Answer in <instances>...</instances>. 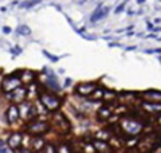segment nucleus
Instances as JSON below:
<instances>
[{
    "label": "nucleus",
    "mask_w": 161,
    "mask_h": 153,
    "mask_svg": "<svg viewBox=\"0 0 161 153\" xmlns=\"http://www.w3.org/2000/svg\"><path fill=\"white\" fill-rule=\"evenodd\" d=\"M142 98L146 102H153V104H161V91L157 90H148L142 93Z\"/></svg>",
    "instance_id": "nucleus-7"
},
{
    "label": "nucleus",
    "mask_w": 161,
    "mask_h": 153,
    "mask_svg": "<svg viewBox=\"0 0 161 153\" xmlns=\"http://www.w3.org/2000/svg\"><path fill=\"white\" fill-rule=\"evenodd\" d=\"M16 31H18L19 35H23V36H28V35L31 34V28L28 27V26H26V24H20V26H18Z\"/></svg>",
    "instance_id": "nucleus-17"
},
{
    "label": "nucleus",
    "mask_w": 161,
    "mask_h": 153,
    "mask_svg": "<svg viewBox=\"0 0 161 153\" xmlns=\"http://www.w3.org/2000/svg\"><path fill=\"white\" fill-rule=\"evenodd\" d=\"M6 115H7L8 124H14V122H16L19 120V117H20V109H19L18 106L12 105V106H10V108L7 109Z\"/></svg>",
    "instance_id": "nucleus-8"
},
{
    "label": "nucleus",
    "mask_w": 161,
    "mask_h": 153,
    "mask_svg": "<svg viewBox=\"0 0 161 153\" xmlns=\"http://www.w3.org/2000/svg\"><path fill=\"white\" fill-rule=\"evenodd\" d=\"M126 50H129V51H130V50H136V46H132V47H128Z\"/></svg>",
    "instance_id": "nucleus-35"
},
{
    "label": "nucleus",
    "mask_w": 161,
    "mask_h": 153,
    "mask_svg": "<svg viewBox=\"0 0 161 153\" xmlns=\"http://www.w3.org/2000/svg\"><path fill=\"white\" fill-rule=\"evenodd\" d=\"M58 153H71V150L66 145H60L59 149H58Z\"/></svg>",
    "instance_id": "nucleus-23"
},
{
    "label": "nucleus",
    "mask_w": 161,
    "mask_h": 153,
    "mask_svg": "<svg viewBox=\"0 0 161 153\" xmlns=\"http://www.w3.org/2000/svg\"><path fill=\"white\" fill-rule=\"evenodd\" d=\"M22 144V134L20 133H14V134H11L10 138H8V146L12 148L14 150H16Z\"/></svg>",
    "instance_id": "nucleus-10"
},
{
    "label": "nucleus",
    "mask_w": 161,
    "mask_h": 153,
    "mask_svg": "<svg viewBox=\"0 0 161 153\" xmlns=\"http://www.w3.org/2000/svg\"><path fill=\"white\" fill-rule=\"evenodd\" d=\"M80 35H82V38L87 39V40H97V36H94V35H89L86 32H83V34H80Z\"/></svg>",
    "instance_id": "nucleus-24"
},
{
    "label": "nucleus",
    "mask_w": 161,
    "mask_h": 153,
    "mask_svg": "<svg viewBox=\"0 0 161 153\" xmlns=\"http://www.w3.org/2000/svg\"><path fill=\"white\" fill-rule=\"evenodd\" d=\"M160 1H161V0H160Z\"/></svg>",
    "instance_id": "nucleus-41"
},
{
    "label": "nucleus",
    "mask_w": 161,
    "mask_h": 153,
    "mask_svg": "<svg viewBox=\"0 0 161 153\" xmlns=\"http://www.w3.org/2000/svg\"><path fill=\"white\" fill-rule=\"evenodd\" d=\"M39 99H40L43 106L50 111L58 110V109L60 108V99L58 97H55V95H53V94L40 93L39 94Z\"/></svg>",
    "instance_id": "nucleus-1"
},
{
    "label": "nucleus",
    "mask_w": 161,
    "mask_h": 153,
    "mask_svg": "<svg viewBox=\"0 0 161 153\" xmlns=\"http://www.w3.org/2000/svg\"><path fill=\"white\" fill-rule=\"evenodd\" d=\"M112 115V113H110V110H109L106 106H103V108H101L98 110V117H99V120H106V118H109Z\"/></svg>",
    "instance_id": "nucleus-18"
},
{
    "label": "nucleus",
    "mask_w": 161,
    "mask_h": 153,
    "mask_svg": "<svg viewBox=\"0 0 161 153\" xmlns=\"http://www.w3.org/2000/svg\"><path fill=\"white\" fill-rule=\"evenodd\" d=\"M161 22V19H154V23H156V24H157V23H160Z\"/></svg>",
    "instance_id": "nucleus-37"
},
{
    "label": "nucleus",
    "mask_w": 161,
    "mask_h": 153,
    "mask_svg": "<svg viewBox=\"0 0 161 153\" xmlns=\"http://www.w3.org/2000/svg\"><path fill=\"white\" fill-rule=\"evenodd\" d=\"M75 3L77 4H85L86 3V0H75Z\"/></svg>",
    "instance_id": "nucleus-32"
},
{
    "label": "nucleus",
    "mask_w": 161,
    "mask_h": 153,
    "mask_svg": "<svg viewBox=\"0 0 161 153\" xmlns=\"http://www.w3.org/2000/svg\"><path fill=\"white\" fill-rule=\"evenodd\" d=\"M71 153H79V152H71Z\"/></svg>",
    "instance_id": "nucleus-39"
},
{
    "label": "nucleus",
    "mask_w": 161,
    "mask_h": 153,
    "mask_svg": "<svg viewBox=\"0 0 161 153\" xmlns=\"http://www.w3.org/2000/svg\"><path fill=\"white\" fill-rule=\"evenodd\" d=\"M27 130L28 133H31V134H43L49 130V124H46V122H42V121H36V122H32L30 125L27 126Z\"/></svg>",
    "instance_id": "nucleus-4"
},
{
    "label": "nucleus",
    "mask_w": 161,
    "mask_h": 153,
    "mask_svg": "<svg viewBox=\"0 0 161 153\" xmlns=\"http://www.w3.org/2000/svg\"><path fill=\"white\" fill-rule=\"evenodd\" d=\"M70 82H71V79L70 78H67L66 79V86H70Z\"/></svg>",
    "instance_id": "nucleus-33"
},
{
    "label": "nucleus",
    "mask_w": 161,
    "mask_h": 153,
    "mask_svg": "<svg viewBox=\"0 0 161 153\" xmlns=\"http://www.w3.org/2000/svg\"><path fill=\"white\" fill-rule=\"evenodd\" d=\"M103 95H105V91L98 87V89H97V90L93 93L91 98H93V101H99V99H103Z\"/></svg>",
    "instance_id": "nucleus-19"
},
{
    "label": "nucleus",
    "mask_w": 161,
    "mask_h": 153,
    "mask_svg": "<svg viewBox=\"0 0 161 153\" xmlns=\"http://www.w3.org/2000/svg\"><path fill=\"white\" fill-rule=\"evenodd\" d=\"M142 109L149 113H158L161 114V104H153V102H142Z\"/></svg>",
    "instance_id": "nucleus-11"
},
{
    "label": "nucleus",
    "mask_w": 161,
    "mask_h": 153,
    "mask_svg": "<svg viewBox=\"0 0 161 153\" xmlns=\"http://www.w3.org/2000/svg\"><path fill=\"white\" fill-rule=\"evenodd\" d=\"M54 121H58V125H59L60 128L65 126V128L69 130V121L65 118V115H63V114H56L55 117H54Z\"/></svg>",
    "instance_id": "nucleus-15"
},
{
    "label": "nucleus",
    "mask_w": 161,
    "mask_h": 153,
    "mask_svg": "<svg viewBox=\"0 0 161 153\" xmlns=\"http://www.w3.org/2000/svg\"><path fill=\"white\" fill-rule=\"evenodd\" d=\"M114 97H116V93L112 90H106L105 91V95H103V99H105L106 102H109L110 99H114Z\"/></svg>",
    "instance_id": "nucleus-21"
},
{
    "label": "nucleus",
    "mask_w": 161,
    "mask_h": 153,
    "mask_svg": "<svg viewBox=\"0 0 161 153\" xmlns=\"http://www.w3.org/2000/svg\"><path fill=\"white\" fill-rule=\"evenodd\" d=\"M153 31H156V32L161 31V27H156V28H153Z\"/></svg>",
    "instance_id": "nucleus-34"
},
{
    "label": "nucleus",
    "mask_w": 161,
    "mask_h": 153,
    "mask_svg": "<svg viewBox=\"0 0 161 153\" xmlns=\"http://www.w3.org/2000/svg\"><path fill=\"white\" fill-rule=\"evenodd\" d=\"M32 149L34 150H40L43 149V146H44V141H43V138H39V137H36V138H32Z\"/></svg>",
    "instance_id": "nucleus-16"
},
{
    "label": "nucleus",
    "mask_w": 161,
    "mask_h": 153,
    "mask_svg": "<svg viewBox=\"0 0 161 153\" xmlns=\"http://www.w3.org/2000/svg\"><path fill=\"white\" fill-rule=\"evenodd\" d=\"M125 1H128V0H125Z\"/></svg>",
    "instance_id": "nucleus-40"
},
{
    "label": "nucleus",
    "mask_w": 161,
    "mask_h": 153,
    "mask_svg": "<svg viewBox=\"0 0 161 153\" xmlns=\"http://www.w3.org/2000/svg\"><path fill=\"white\" fill-rule=\"evenodd\" d=\"M46 153H58V150H56L53 145H49L46 148Z\"/></svg>",
    "instance_id": "nucleus-27"
},
{
    "label": "nucleus",
    "mask_w": 161,
    "mask_h": 153,
    "mask_svg": "<svg viewBox=\"0 0 161 153\" xmlns=\"http://www.w3.org/2000/svg\"><path fill=\"white\" fill-rule=\"evenodd\" d=\"M43 55H44L46 58H49L51 62H58V61H59V56L53 55V54H50V52H49V51H46V50H43Z\"/></svg>",
    "instance_id": "nucleus-22"
},
{
    "label": "nucleus",
    "mask_w": 161,
    "mask_h": 153,
    "mask_svg": "<svg viewBox=\"0 0 161 153\" xmlns=\"http://www.w3.org/2000/svg\"><path fill=\"white\" fill-rule=\"evenodd\" d=\"M145 52L146 54H160L161 49H148V50H145Z\"/></svg>",
    "instance_id": "nucleus-25"
},
{
    "label": "nucleus",
    "mask_w": 161,
    "mask_h": 153,
    "mask_svg": "<svg viewBox=\"0 0 161 153\" xmlns=\"http://www.w3.org/2000/svg\"><path fill=\"white\" fill-rule=\"evenodd\" d=\"M1 153H8V150L6 149V145H4V141H1Z\"/></svg>",
    "instance_id": "nucleus-31"
},
{
    "label": "nucleus",
    "mask_w": 161,
    "mask_h": 153,
    "mask_svg": "<svg viewBox=\"0 0 161 153\" xmlns=\"http://www.w3.org/2000/svg\"><path fill=\"white\" fill-rule=\"evenodd\" d=\"M137 3H138V4H144V3H145V0H137Z\"/></svg>",
    "instance_id": "nucleus-36"
},
{
    "label": "nucleus",
    "mask_w": 161,
    "mask_h": 153,
    "mask_svg": "<svg viewBox=\"0 0 161 153\" xmlns=\"http://www.w3.org/2000/svg\"><path fill=\"white\" fill-rule=\"evenodd\" d=\"M160 40H161V39H160Z\"/></svg>",
    "instance_id": "nucleus-42"
},
{
    "label": "nucleus",
    "mask_w": 161,
    "mask_h": 153,
    "mask_svg": "<svg viewBox=\"0 0 161 153\" xmlns=\"http://www.w3.org/2000/svg\"><path fill=\"white\" fill-rule=\"evenodd\" d=\"M35 78V74L32 73V71H23V74H20V79L22 82H24V83H31L32 81Z\"/></svg>",
    "instance_id": "nucleus-14"
},
{
    "label": "nucleus",
    "mask_w": 161,
    "mask_h": 153,
    "mask_svg": "<svg viewBox=\"0 0 161 153\" xmlns=\"http://www.w3.org/2000/svg\"><path fill=\"white\" fill-rule=\"evenodd\" d=\"M15 153H31L28 149H23V148H18V149L15 150Z\"/></svg>",
    "instance_id": "nucleus-29"
},
{
    "label": "nucleus",
    "mask_w": 161,
    "mask_h": 153,
    "mask_svg": "<svg viewBox=\"0 0 161 153\" xmlns=\"http://www.w3.org/2000/svg\"><path fill=\"white\" fill-rule=\"evenodd\" d=\"M108 14H109V7H103L102 4H99L98 7L94 10V12L91 14L90 22H91V23H95V22L101 20L102 17H105Z\"/></svg>",
    "instance_id": "nucleus-6"
},
{
    "label": "nucleus",
    "mask_w": 161,
    "mask_h": 153,
    "mask_svg": "<svg viewBox=\"0 0 161 153\" xmlns=\"http://www.w3.org/2000/svg\"><path fill=\"white\" fill-rule=\"evenodd\" d=\"M121 129L126 134H138V133L142 130V124H141L138 120H132V118H126L121 122Z\"/></svg>",
    "instance_id": "nucleus-2"
},
{
    "label": "nucleus",
    "mask_w": 161,
    "mask_h": 153,
    "mask_svg": "<svg viewBox=\"0 0 161 153\" xmlns=\"http://www.w3.org/2000/svg\"><path fill=\"white\" fill-rule=\"evenodd\" d=\"M11 51L14 52L15 55H19V54H20V52H22V49H20V47H19V46H16L15 49H11Z\"/></svg>",
    "instance_id": "nucleus-28"
},
{
    "label": "nucleus",
    "mask_w": 161,
    "mask_h": 153,
    "mask_svg": "<svg viewBox=\"0 0 161 153\" xmlns=\"http://www.w3.org/2000/svg\"><path fill=\"white\" fill-rule=\"evenodd\" d=\"M40 1H42V0H27V1L20 4V7L22 8H32V7H35L36 4L40 3Z\"/></svg>",
    "instance_id": "nucleus-20"
},
{
    "label": "nucleus",
    "mask_w": 161,
    "mask_h": 153,
    "mask_svg": "<svg viewBox=\"0 0 161 153\" xmlns=\"http://www.w3.org/2000/svg\"><path fill=\"white\" fill-rule=\"evenodd\" d=\"M20 85H22L20 76L14 75V74H12V75H8V76L4 78L1 87H3L4 93H12V91L16 90L18 87H20Z\"/></svg>",
    "instance_id": "nucleus-3"
},
{
    "label": "nucleus",
    "mask_w": 161,
    "mask_h": 153,
    "mask_svg": "<svg viewBox=\"0 0 161 153\" xmlns=\"http://www.w3.org/2000/svg\"><path fill=\"white\" fill-rule=\"evenodd\" d=\"M46 83H47V87L50 89H53L54 91H59L60 90V86L58 85V81H56V76H47V81H46Z\"/></svg>",
    "instance_id": "nucleus-13"
},
{
    "label": "nucleus",
    "mask_w": 161,
    "mask_h": 153,
    "mask_svg": "<svg viewBox=\"0 0 161 153\" xmlns=\"http://www.w3.org/2000/svg\"><path fill=\"white\" fill-rule=\"evenodd\" d=\"M158 59H160V62H161V56H158Z\"/></svg>",
    "instance_id": "nucleus-38"
},
{
    "label": "nucleus",
    "mask_w": 161,
    "mask_h": 153,
    "mask_svg": "<svg viewBox=\"0 0 161 153\" xmlns=\"http://www.w3.org/2000/svg\"><path fill=\"white\" fill-rule=\"evenodd\" d=\"M94 148L101 153H110L112 152L110 146H109L106 143H103V141H99V140H94Z\"/></svg>",
    "instance_id": "nucleus-12"
},
{
    "label": "nucleus",
    "mask_w": 161,
    "mask_h": 153,
    "mask_svg": "<svg viewBox=\"0 0 161 153\" xmlns=\"http://www.w3.org/2000/svg\"><path fill=\"white\" fill-rule=\"evenodd\" d=\"M3 32H4V34H10V32H11V27L4 26V27H3Z\"/></svg>",
    "instance_id": "nucleus-30"
},
{
    "label": "nucleus",
    "mask_w": 161,
    "mask_h": 153,
    "mask_svg": "<svg viewBox=\"0 0 161 153\" xmlns=\"http://www.w3.org/2000/svg\"><path fill=\"white\" fill-rule=\"evenodd\" d=\"M97 89H98V86L95 83H80L77 86L75 90H77V93L79 94V95H82V97H89V95H91Z\"/></svg>",
    "instance_id": "nucleus-5"
},
{
    "label": "nucleus",
    "mask_w": 161,
    "mask_h": 153,
    "mask_svg": "<svg viewBox=\"0 0 161 153\" xmlns=\"http://www.w3.org/2000/svg\"><path fill=\"white\" fill-rule=\"evenodd\" d=\"M125 4H126V1L121 3V4L118 6V7L116 8V11H114V12H116V14H119V12H122V11H124V8H125Z\"/></svg>",
    "instance_id": "nucleus-26"
},
{
    "label": "nucleus",
    "mask_w": 161,
    "mask_h": 153,
    "mask_svg": "<svg viewBox=\"0 0 161 153\" xmlns=\"http://www.w3.org/2000/svg\"><path fill=\"white\" fill-rule=\"evenodd\" d=\"M26 93H27V90H26L24 87H18V89H16V90H14L12 91V94H11V99H12V101L14 102H23V99H24L26 98Z\"/></svg>",
    "instance_id": "nucleus-9"
}]
</instances>
